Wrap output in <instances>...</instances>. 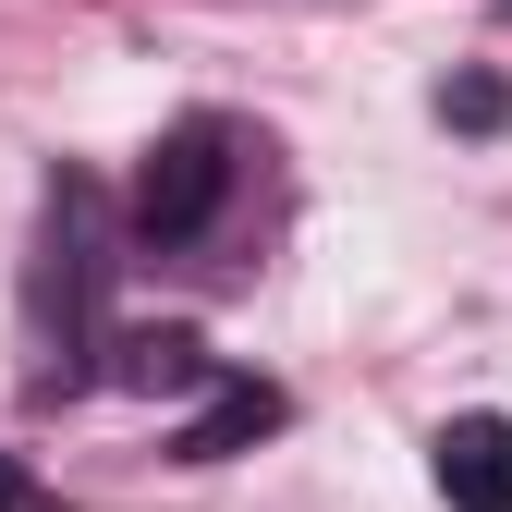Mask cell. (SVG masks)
Returning <instances> with one entry per match:
<instances>
[{"label":"cell","instance_id":"obj_3","mask_svg":"<svg viewBox=\"0 0 512 512\" xmlns=\"http://www.w3.org/2000/svg\"><path fill=\"white\" fill-rule=\"evenodd\" d=\"M269 427H281V391H269V378H220V391H208V415L183 427L171 452H183V464H232L244 439H269Z\"/></svg>","mask_w":512,"mask_h":512},{"label":"cell","instance_id":"obj_2","mask_svg":"<svg viewBox=\"0 0 512 512\" xmlns=\"http://www.w3.org/2000/svg\"><path fill=\"white\" fill-rule=\"evenodd\" d=\"M427 464H439L452 512H512V415H452Z\"/></svg>","mask_w":512,"mask_h":512},{"label":"cell","instance_id":"obj_1","mask_svg":"<svg viewBox=\"0 0 512 512\" xmlns=\"http://www.w3.org/2000/svg\"><path fill=\"white\" fill-rule=\"evenodd\" d=\"M220 196H232V135L220 122H171L147 147V171H135V232L147 244H196L220 220Z\"/></svg>","mask_w":512,"mask_h":512},{"label":"cell","instance_id":"obj_4","mask_svg":"<svg viewBox=\"0 0 512 512\" xmlns=\"http://www.w3.org/2000/svg\"><path fill=\"white\" fill-rule=\"evenodd\" d=\"M196 378H220L196 330H135L122 342V391H196Z\"/></svg>","mask_w":512,"mask_h":512}]
</instances>
